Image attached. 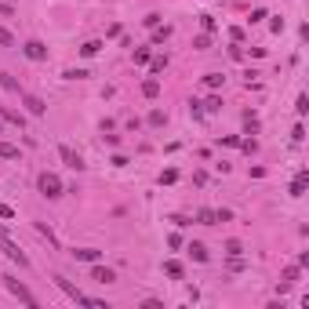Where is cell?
<instances>
[{"instance_id":"cell-7","label":"cell","mask_w":309,"mask_h":309,"mask_svg":"<svg viewBox=\"0 0 309 309\" xmlns=\"http://www.w3.org/2000/svg\"><path fill=\"white\" fill-rule=\"evenodd\" d=\"M22 106L29 110V117H44V113H48V102L37 98V95H26V91H22Z\"/></svg>"},{"instance_id":"cell-29","label":"cell","mask_w":309,"mask_h":309,"mask_svg":"<svg viewBox=\"0 0 309 309\" xmlns=\"http://www.w3.org/2000/svg\"><path fill=\"white\" fill-rule=\"evenodd\" d=\"M0 131H4V120H0Z\"/></svg>"},{"instance_id":"cell-9","label":"cell","mask_w":309,"mask_h":309,"mask_svg":"<svg viewBox=\"0 0 309 309\" xmlns=\"http://www.w3.org/2000/svg\"><path fill=\"white\" fill-rule=\"evenodd\" d=\"M73 258H80V262H98V258H102V251H95V247H76Z\"/></svg>"},{"instance_id":"cell-19","label":"cell","mask_w":309,"mask_h":309,"mask_svg":"<svg viewBox=\"0 0 309 309\" xmlns=\"http://www.w3.org/2000/svg\"><path fill=\"white\" fill-rule=\"evenodd\" d=\"M15 44H19V40H15V37L8 33V29L0 26V48H15Z\"/></svg>"},{"instance_id":"cell-8","label":"cell","mask_w":309,"mask_h":309,"mask_svg":"<svg viewBox=\"0 0 309 309\" xmlns=\"http://www.w3.org/2000/svg\"><path fill=\"white\" fill-rule=\"evenodd\" d=\"M91 280H98V284H113V280H117V273H113V269H106V266H95V269H91Z\"/></svg>"},{"instance_id":"cell-20","label":"cell","mask_w":309,"mask_h":309,"mask_svg":"<svg viewBox=\"0 0 309 309\" xmlns=\"http://www.w3.org/2000/svg\"><path fill=\"white\" fill-rule=\"evenodd\" d=\"M204 110H208V113H219V110H222V98H219V95H211V98H208V106H204Z\"/></svg>"},{"instance_id":"cell-1","label":"cell","mask_w":309,"mask_h":309,"mask_svg":"<svg viewBox=\"0 0 309 309\" xmlns=\"http://www.w3.org/2000/svg\"><path fill=\"white\" fill-rule=\"evenodd\" d=\"M0 251H4V255L15 262V266H19V269H29V258H26V251H22V247L15 244L8 233H4V229H0Z\"/></svg>"},{"instance_id":"cell-18","label":"cell","mask_w":309,"mask_h":309,"mask_svg":"<svg viewBox=\"0 0 309 309\" xmlns=\"http://www.w3.org/2000/svg\"><path fill=\"white\" fill-rule=\"evenodd\" d=\"M98 48H102V40H87L84 48H80V55H84V58H91V55H98Z\"/></svg>"},{"instance_id":"cell-11","label":"cell","mask_w":309,"mask_h":309,"mask_svg":"<svg viewBox=\"0 0 309 309\" xmlns=\"http://www.w3.org/2000/svg\"><path fill=\"white\" fill-rule=\"evenodd\" d=\"M0 87H4V91H15V95H22V87H19V80H15L11 73H0Z\"/></svg>"},{"instance_id":"cell-23","label":"cell","mask_w":309,"mask_h":309,"mask_svg":"<svg viewBox=\"0 0 309 309\" xmlns=\"http://www.w3.org/2000/svg\"><path fill=\"white\" fill-rule=\"evenodd\" d=\"M62 76H66V80H84L87 73H84V69H66V73H62Z\"/></svg>"},{"instance_id":"cell-24","label":"cell","mask_w":309,"mask_h":309,"mask_svg":"<svg viewBox=\"0 0 309 309\" xmlns=\"http://www.w3.org/2000/svg\"><path fill=\"white\" fill-rule=\"evenodd\" d=\"M196 219L204 222V226H211V222H215V211H208V208H204V211H196Z\"/></svg>"},{"instance_id":"cell-25","label":"cell","mask_w":309,"mask_h":309,"mask_svg":"<svg viewBox=\"0 0 309 309\" xmlns=\"http://www.w3.org/2000/svg\"><path fill=\"white\" fill-rule=\"evenodd\" d=\"M149 124H153V128H160V124H164V113L153 110V113H149Z\"/></svg>"},{"instance_id":"cell-13","label":"cell","mask_w":309,"mask_h":309,"mask_svg":"<svg viewBox=\"0 0 309 309\" xmlns=\"http://www.w3.org/2000/svg\"><path fill=\"white\" fill-rule=\"evenodd\" d=\"M37 233H40L44 240H48V244H55V247H58V237L51 233V226H48V222H37Z\"/></svg>"},{"instance_id":"cell-6","label":"cell","mask_w":309,"mask_h":309,"mask_svg":"<svg viewBox=\"0 0 309 309\" xmlns=\"http://www.w3.org/2000/svg\"><path fill=\"white\" fill-rule=\"evenodd\" d=\"M58 157H62L66 167H73V171H84V157H80V153H73L69 146H58Z\"/></svg>"},{"instance_id":"cell-15","label":"cell","mask_w":309,"mask_h":309,"mask_svg":"<svg viewBox=\"0 0 309 309\" xmlns=\"http://www.w3.org/2000/svg\"><path fill=\"white\" fill-rule=\"evenodd\" d=\"M164 273H167V276H175V280H178V276H182V262L167 258V262H164Z\"/></svg>"},{"instance_id":"cell-4","label":"cell","mask_w":309,"mask_h":309,"mask_svg":"<svg viewBox=\"0 0 309 309\" xmlns=\"http://www.w3.org/2000/svg\"><path fill=\"white\" fill-rule=\"evenodd\" d=\"M55 284H58L62 291H66V295H69L73 302H80V305H95V298H87V295H84V291H80V287H73V284L66 280V276H55Z\"/></svg>"},{"instance_id":"cell-14","label":"cell","mask_w":309,"mask_h":309,"mask_svg":"<svg viewBox=\"0 0 309 309\" xmlns=\"http://www.w3.org/2000/svg\"><path fill=\"white\" fill-rule=\"evenodd\" d=\"M0 157H4V160H19V146H11V142H0Z\"/></svg>"},{"instance_id":"cell-17","label":"cell","mask_w":309,"mask_h":309,"mask_svg":"<svg viewBox=\"0 0 309 309\" xmlns=\"http://www.w3.org/2000/svg\"><path fill=\"white\" fill-rule=\"evenodd\" d=\"M189 255H193L196 262H208V247H204V244H189Z\"/></svg>"},{"instance_id":"cell-5","label":"cell","mask_w":309,"mask_h":309,"mask_svg":"<svg viewBox=\"0 0 309 309\" xmlns=\"http://www.w3.org/2000/svg\"><path fill=\"white\" fill-rule=\"evenodd\" d=\"M22 55H26L29 62H44V58H48V48H44L40 40H26V44H22Z\"/></svg>"},{"instance_id":"cell-3","label":"cell","mask_w":309,"mask_h":309,"mask_svg":"<svg viewBox=\"0 0 309 309\" xmlns=\"http://www.w3.org/2000/svg\"><path fill=\"white\" fill-rule=\"evenodd\" d=\"M40 193L48 196V200L62 196V182H58V175H51V171H44V175H40Z\"/></svg>"},{"instance_id":"cell-10","label":"cell","mask_w":309,"mask_h":309,"mask_svg":"<svg viewBox=\"0 0 309 309\" xmlns=\"http://www.w3.org/2000/svg\"><path fill=\"white\" fill-rule=\"evenodd\" d=\"M0 120L15 124V128H26V117H22V113H15V110H0Z\"/></svg>"},{"instance_id":"cell-2","label":"cell","mask_w":309,"mask_h":309,"mask_svg":"<svg viewBox=\"0 0 309 309\" xmlns=\"http://www.w3.org/2000/svg\"><path fill=\"white\" fill-rule=\"evenodd\" d=\"M0 280H4V287H8V291H11V295L19 298V302H26V305H37V295H33V291H29L26 284H19L15 276H0Z\"/></svg>"},{"instance_id":"cell-28","label":"cell","mask_w":309,"mask_h":309,"mask_svg":"<svg viewBox=\"0 0 309 309\" xmlns=\"http://www.w3.org/2000/svg\"><path fill=\"white\" fill-rule=\"evenodd\" d=\"M0 219H15V211H11L8 204H0Z\"/></svg>"},{"instance_id":"cell-21","label":"cell","mask_w":309,"mask_h":309,"mask_svg":"<svg viewBox=\"0 0 309 309\" xmlns=\"http://www.w3.org/2000/svg\"><path fill=\"white\" fill-rule=\"evenodd\" d=\"M240 251H244V247H240V240H229V244H226V255H229V258H237Z\"/></svg>"},{"instance_id":"cell-12","label":"cell","mask_w":309,"mask_h":309,"mask_svg":"<svg viewBox=\"0 0 309 309\" xmlns=\"http://www.w3.org/2000/svg\"><path fill=\"white\" fill-rule=\"evenodd\" d=\"M142 95H146V98H157V95H160V80H157V76L142 84Z\"/></svg>"},{"instance_id":"cell-16","label":"cell","mask_w":309,"mask_h":309,"mask_svg":"<svg viewBox=\"0 0 309 309\" xmlns=\"http://www.w3.org/2000/svg\"><path fill=\"white\" fill-rule=\"evenodd\" d=\"M305 178H309V175L302 171V175H298L295 182H291V196H302V193H305Z\"/></svg>"},{"instance_id":"cell-26","label":"cell","mask_w":309,"mask_h":309,"mask_svg":"<svg viewBox=\"0 0 309 309\" xmlns=\"http://www.w3.org/2000/svg\"><path fill=\"white\" fill-rule=\"evenodd\" d=\"M167 33H171V29H167V26H164V29H153V40L160 44V40H167Z\"/></svg>"},{"instance_id":"cell-27","label":"cell","mask_w":309,"mask_h":309,"mask_svg":"<svg viewBox=\"0 0 309 309\" xmlns=\"http://www.w3.org/2000/svg\"><path fill=\"white\" fill-rule=\"evenodd\" d=\"M164 66H167V58L160 55V58H153V73H164Z\"/></svg>"},{"instance_id":"cell-22","label":"cell","mask_w":309,"mask_h":309,"mask_svg":"<svg viewBox=\"0 0 309 309\" xmlns=\"http://www.w3.org/2000/svg\"><path fill=\"white\" fill-rule=\"evenodd\" d=\"M222 84H226L222 73H208V87H222Z\"/></svg>"}]
</instances>
